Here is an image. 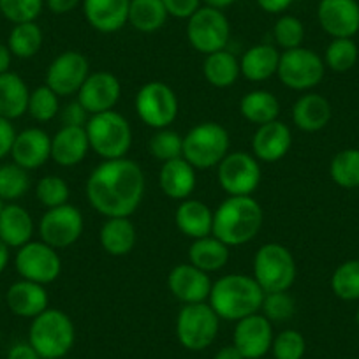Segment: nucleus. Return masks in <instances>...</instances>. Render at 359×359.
<instances>
[{"mask_svg": "<svg viewBox=\"0 0 359 359\" xmlns=\"http://www.w3.org/2000/svg\"><path fill=\"white\" fill-rule=\"evenodd\" d=\"M147 180L141 165L129 157L102 161L86 180L90 206L104 215L130 217L144 198Z\"/></svg>", "mask_w": 359, "mask_h": 359, "instance_id": "obj_1", "label": "nucleus"}, {"mask_svg": "<svg viewBox=\"0 0 359 359\" xmlns=\"http://www.w3.org/2000/svg\"><path fill=\"white\" fill-rule=\"evenodd\" d=\"M264 210L252 196H227L213 210L212 234L227 247L247 245L261 233Z\"/></svg>", "mask_w": 359, "mask_h": 359, "instance_id": "obj_2", "label": "nucleus"}, {"mask_svg": "<svg viewBox=\"0 0 359 359\" xmlns=\"http://www.w3.org/2000/svg\"><path fill=\"white\" fill-rule=\"evenodd\" d=\"M264 294L254 277L229 273L213 282L208 303L220 320L238 323L252 313L261 312Z\"/></svg>", "mask_w": 359, "mask_h": 359, "instance_id": "obj_3", "label": "nucleus"}, {"mask_svg": "<svg viewBox=\"0 0 359 359\" xmlns=\"http://www.w3.org/2000/svg\"><path fill=\"white\" fill-rule=\"evenodd\" d=\"M74 341V323L64 310L46 309L30 323L29 344L43 359H64Z\"/></svg>", "mask_w": 359, "mask_h": 359, "instance_id": "obj_4", "label": "nucleus"}, {"mask_svg": "<svg viewBox=\"0 0 359 359\" xmlns=\"http://www.w3.org/2000/svg\"><path fill=\"white\" fill-rule=\"evenodd\" d=\"M85 130L90 150H94L104 161L127 157L133 147V127L129 120L115 109L90 116Z\"/></svg>", "mask_w": 359, "mask_h": 359, "instance_id": "obj_5", "label": "nucleus"}, {"mask_svg": "<svg viewBox=\"0 0 359 359\" xmlns=\"http://www.w3.org/2000/svg\"><path fill=\"white\" fill-rule=\"evenodd\" d=\"M231 148V137L226 127L217 122H201L184 136L182 157L194 165L196 171L217 168Z\"/></svg>", "mask_w": 359, "mask_h": 359, "instance_id": "obj_6", "label": "nucleus"}, {"mask_svg": "<svg viewBox=\"0 0 359 359\" xmlns=\"http://www.w3.org/2000/svg\"><path fill=\"white\" fill-rule=\"evenodd\" d=\"M296 259L285 245L264 243L254 255V275L264 292H284L296 282Z\"/></svg>", "mask_w": 359, "mask_h": 359, "instance_id": "obj_7", "label": "nucleus"}, {"mask_svg": "<svg viewBox=\"0 0 359 359\" xmlns=\"http://www.w3.org/2000/svg\"><path fill=\"white\" fill-rule=\"evenodd\" d=\"M220 317L208 302L184 305L176 317V338L187 351L201 352L215 341Z\"/></svg>", "mask_w": 359, "mask_h": 359, "instance_id": "obj_8", "label": "nucleus"}, {"mask_svg": "<svg viewBox=\"0 0 359 359\" xmlns=\"http://www.w3.org/2000/svg\"><path fill=\"white\" fill-rule=\"evenodd\" d=\"M134 108L144 126L155 130L165 129L178 118V95L164 81H148L137 90Z\"/></svg>", "mask_w": 359, "mask_h": 359, "instance_id": "obj_9", "label": "nucleus"}, {"mask_svg": "<svg viewBox=\"0 0 359 359\" xmlns=\"http://www.w3.org/2000/svg\"><path fill=\"white\" fill-rule=\"evenodd\" d=\"M326 72V65L310 48H294V50L282 51L278 62L277 76L282 85L296 92H309L319 85Z\"/></svg>", "mask_w": 359, "mask_h": 359, "instance_id": "obj_10", "label": "nucleus"}, {"mask_svg": "<svg viewBox=\"0 0 359 359\" xmlns=\"http://www.w3.org/2000/svg\"><path fill=\"white\" fill-rule=\"evenodd\" d=\"M231 37V25L224 11L201 6L187 20V39L196 51L206 55L226 50Z\"/></svg>", "mask_w": 359, "mask_h": 359, "instance_id": "obj_11", "label": "nucleus"}, {"mask_svg": "<svg viewBox=\"0 0 359 359\" xmlns=\"http://www.w3.org/2000/svg\"><path fill=\"white\" fill-rule=\"evenodd\" d=\"M217 180L227 196H252L261 185V162L248 151H229L217 165Z\"/></svg>", "mask_w": 359, "mask_h": 359, "instance_id": "obj_12", "label": "nucleus"}, {"mask_svg": "<svg viewBox=\"0 0 359 359\" xmlns=\"http://www.w3.org/2000/svg\"><path fill=\"white\" fill-rule=\"evenodd\" d=\"M16 271L23 280L36 284H53L62 273V259L57 248L39 241H29L18 248L15 257Z\"/></svg>", "mask_w": 359, "mask_h": 359, "instance_id": "obj_13", "label": "nucleus"}, {"mask_svg": "<svg viewBox=\"0 0 359 359\" xmlns=\"http://www.w3.org/2000/svg\"><path fill=\"white\" fill-rule=\"evenodd\" d=\"M85 229V219L74 205H62L46 210L39 222V236L50 247H72L81 238Z\"/></svg>", "mask_w": 359, "mask_h": 359, "instance_id": "obj_14", "label": "nucleus"}, {"mask_svg": "<svg viewBox=\"0 0 359 359\" xmlns=\"http://www.w3.org/2000/svg\"><path fill=\"white\" fill-rule=\"evenodd\" d=\"M88 74V58L79 51L67 50L62 51L48 65L44 85L50 86L58 97H71V95H78Z\"/></svg>", "mask_w": 359, "mask_h": 359, "instance_id": "obj_15", "label": "nucleus"}, {"mask_svg": "<svg viewBox=\"0 0 359 359\" xmlns=\"http://www.w3.org/2000/svg\"><path fill=\"white\" fill-rule=\"evenodd\" d=\"M273 338V323H269L261 312L238 320L233 331V345L245 359L264 358L271 351Z\"/></svg>", "mask_w": 359, "mask_h": 359, "instance_id": "obj_16", "label": "nucleus"}, {"mask_svg": "<svg viewBox=\"0 0 359 359\" xmlns=\"http://www.w3.org/2000/svg\"><path fill=\"white\" fill-rule=\"evenodd\" d=\"M120 95H122L120 79L113 72L97 71L90 72L86 81L79 88L76 99L81 102L83 108L92 116L97 115V113L111 111L116 102L120 101Z\"/></svg>", "mask_w": 359, "mask_h": 359, "instance_id": "obj_17", "label": "nucleus"}, {"mask_svg": "<svg viewBox=\"0 0 359 359\" xmlns=\"http://www.w3.org/2000/svg\"><path fill=\"white\" fill-rule=\"evenodd\" d=\"M317 20L333 39H352L359 32L358 0H320Z\"/></svg>", "mask_w": 359, "mask_h": 359, "instance_id": "obj_18", "label": "nucleus"}, {"mask_svg": "<svg viewBox=\"0 0 359 359\" xmlns=\"http://www.w3.org/2000/svg\"><path fill=\"white\" fill-rule=\"evenodd\" d=\"M212 284L210 273L196 268L191 262L176 264L168 275L169 292L184 305L208 302Z\"/></svg>", "mask_w": 359, "mask_h": 359, "instance_id": "obj_19", "label": "nucleus"}, {"mask_svg": "<svg viewBox=\"0 0 359 359\" xmlns=\"http://www.w3.org/2000/svg\"><path fill=\"white\" fill-rule=\"evenodd\" d=\"M13 162L27 171L39 169L51 158V136L39 127L16 133L11 154Z\"/></svg>", "mask_w": 359, "mask_h": 359, "instance_id": "obj_20", "label": "nucleus"}, {"mask_svg": "<svg viewBox=\"0 0 359 359\" xmlns=\"http://www.w3.org/2000/svg\"><path fill=\"white\" fill-rule=\"evenodd\" d=\"M292 133L280 120L259 126L252 137V151L259 162H278L291 151Z\"/></svg>", "mask_w": 359, "mask_h": 359, "instance_id": "obj_21", "label": "nucleus"}, {"mask_svg": "<svg viewBox=\"0 0 359 359\" xmlns=\"http://www.w3.org/2000/svg\"><path fill=\"white\" fill-rule=\"evenodd\" d=\"M88 25L101 34H115L129 23L130 0H83Z\"/></svg>", "mask_w": 359, "mask_h": 359, "instance_id": "obj_22", "label": "nucleus"}, {"mask_svg": "<svg viewBox=\"0 0 359 359\" xmlns=\"http://www.w3.org/2000/svg\"><path fill=\"white\" fill-rule=\"evenodd\" d=\"M198 184L194 165L189 164L184 157L162 162L158 171V187L162 194L175 201H185L192 196Z\"/></svg>", "mask_w": 359, "mask_h": 359, "instance_id": "obj_23", "label": "nucleus"}, {"mask_svg": "<svg viewBox=\"0 0 359 359\" xmlns=\"http://www.w3.org/2000/svg\"><path fill=\"white\" fill-rule=\"evenodd\" d=\"M6 303L15 316L23 319H34L50 309V296L46 285L30 280H18L6 292Z\"/></svg>", "mask_w": 359, "mask_h": 359, "instance_id": "obj_24", "label": "nucleus"}, {"mask_svg": "<svg viewBox=\"0 0 359 359\" xmlns=\"http://www.w3.org/2000/svg\"><path fill=\"white\" fill-rule=\"evenodd\" d=\"M90 151L85 127H60L51 137V161L62 168L81 164Z\"/></svg>", "mask_w": 359, "mask_h": 359, "instance_id": "obj_25", "label": "nucleus"}, {"mask_svg": "<svg viewBox=\"0 0 359 359\" xmlns=\"http://www.w3.org/2000/svg\"><path fill=\"white\" fill-rule=\"evenodd\" d=\"M175 224L182 234L191 240L210 236L213 231V210L199 199L180 201L175 212Z\"/></svg>", "mask_w": 359, "mask_h": 359, "instance_id": "obj_26", "label": "nucleus"}, {"mask_svg": "<svg viewBox=\"0 0 359 359\" xmlns=\"http://www.w3.org/2000/svg\"><path fill=\"white\" fill-rule=\"evenodd\" d=\"M333 116V108L324 95L309 92L292 106V122L303 133H319Z\"/></svg>", "mask_w": 359, "mask_h": 359, "instance_id": "obj_27", "label": "nucleus"}, {"mask_svg": "<svg viewBox=\"0 0 359 359\" xmlns=\"http://www.w3.org/2000/svg\"><path fill=\"white\" fill-rule=\"evenodd\" d=\"M99 241L102 250L113 257H123L134 250L137 243V231L130 217H113L106 219L99 231Z\"/></svg>", "mask_w": 359, "mask_h": 359, "instance_id": "obj_28", "label": "nucleus"}, {"mask_svg": "<svg viewBox=\"0 0 359 359\" xmlns=\"http://www.w3.org/2000/svg\"><path fill=\"white\" fill-rule=\"evenodd\" d=\"M280 51L275 44H254L240 58V71L248 81L261 83L277 74Z\"/></svg>", "mask_w": 359, "mask_h": 359, "instance_id": "obj_29", "label": "nucleus"}, {"mask_svg": "<svg viewBox=\"0 0 359 359\" xmlns=\"http://www.w3.org/2000/svg\"><path fill=\"white\" fill-rule=\"evenodd\" d=\"M34 220L23 206L11 203L0 212V240L9 248H20L32 241Z\"/></svg>", "mask_w": 359, "mask_h": 359, "instance_id": "obj_30", "label": "nucleus"}, {"mask_svg": "<svg viewBox=\"0 0 359 359\" xmlns=\"http://www.w3.org/2000/svg\"><path fill=\"white\" fill-rule=\"evenodd\" d=\"M30 90L22 76L16 72L0 74V116L8 120H16L23 116L29 108Z\"/></svg>", "mask_w": 359, "mask_h": 359, "instance_id": "obj_31", "label": "nucleus"}, {"mask_svg": "<svg viewBox=\"0 0 359 359\" xmlns=\"http://www.w3.org/2000/svg\"><path fill=\"white\" fill-rule=\"evenodd\" d=\"M189 262L206 273L219 271L229 261V247L213 234L199 240H192L189 247Z\"/></svg>", "mask_w": 359, "mask_h": 359, "instance_id": "obj_32", "label": "nucleus"}, {"mask_svg": "<svg viewBox=\"0 0 359 359\" xmlns=\"http://www.w3.org/2000/svg\"><path fill=\"white\" fill-rule=\"evenodd\" d=\"M203 76L208 85L215 86V88H229L241 76L240 58L227 51V48L206 55L205 62H203Z\"/></svg>", "mask_w": 359, "mask_h": 359, "instance_id": "obj_33", "label": "nucleus"}, {"mask_svg": "<svg viewBox=\"0 0 359 359\" xmlns=\"http://www.w3.org/2000/svg\"><path fill=\"white\" fill-rule=\"evenodd\" d=\"M240 113L247 122L254 126H264V123L278 120L280 115V102L277 95L269 90H252L241 97Z\"/></svg>", "mask_w": 359, "mask_h": 359, "instance_id": "obj_34", "label": "nucleus"}, {"mask_svg": "<svg viewBox=\"0 0 359 359\" xmlns=\"http://www.w3.org/2000/svg\"><path fill=\"white\" fill-rule=\"evenodd\" d=\"M169 15L162 0H130L129 23L143 34H154L168 22Z\"/></svg>", "mask_w": 359, "mask_h": 359, "instance_id": "obj_35", "label": "nucleus"}, {"mask_svg": "<svg viewBox=\"0 0 359 359\" xmlns=\"http://www.w3.org/2000/svg\"><path fill=\"white\" fill-rule=\"evenodd\" d=\"M43 30L36 22L18 23L13 27L11 34L8 37V48L13 53V57H18L27 60L39 53L43 48Z\"/></svg>", "mask_w": 359, "mask_h": 359, "instance_id": "obj_36", "label": "nucleus"}, {"mask_svg": "<svg viewBox=\"0 0 359 359\" xmlns=\"http://www.w3.org/2000/svg\"><path fill=\"white\" fill-rule=\"evenodd\" d=\"M330 176L341 189L359 187V148L341 150L331 158Z\"/></svg>", "mask_w": 359, "mask_h": 359, "instance_id": "obj_37", "label": "nucleus"}, {"mask_svg": "<svg viewBox=\"0 0 359 359\" xmlns=\"http://www.w3.org/2000/svg\"><path fill=\"white\" fill-rule=\"evenodd\" d=\"M331 291L344 302L359 299V259H351L338 266L331 275Z\"/></svg>", "mask_w": 359, "mask_h": 359, "instance_id": "obj_38", "label": "nucleus"}, {"mask_svg": "<svg viewBox=\"0 0 359 359\" xmlns=\"http://www.w3.org/2000/svg\"><path fill=\"white\" fill-rule=\"evenodd\" d=\"M30 189L29 171L18 164L0 165V199L2 201H16L23 198Z\"/></svg>", "mask_w": 359, "mask_h": 359, "instance_id": "obj_39", "label": "nucleus"}, {"mask_svg": "<svg viewBox=\"0 0 359 359\" xmlns=\"http://www.w3.org/2000/svg\"><path fill=\"white\" fill-rule=\"evenodd\" d=\"M27 113H29L36 122H51V120L60 113V97L55 94L50 86H37V88H34L32 92H30Z\"/></svg>", "mask_w": 359, "mask_h": 359, "instance_id": "obj_40", "label": "nucleus"}, {"mask_svg": "<svg viewBox=\"0 0 359 359\" xmlns=\"http://www.w3.org/2000/svg\"><path fill=\"white\" fill-rule=\"evenodd\" d=\"M359 57L358 44L352 39H333L324 51V65L334 72H347Z\"/></svg>", "mask_w": 359, "mask_h": 359, "instance_id": "obj_41", "label": "nucleus"}, {"mask_svg": "<svg viewBox=\"0 0 359 359\" xmlns=\"http://www.w3.org/2000/svg\"><path fill=\"white\" fill-rule=\"evenodd\" d=\"M148 151L161 162L182 157L184 155V136L169 127L155 130V134L148 141Z\"/></svg>", "mask_w": 359, "mask_h": 359, "instance_id": "obj_42", "label": "nucleus"}, {"mask_svg": "<svg viewBox=\"0 0 359 359\" xmlns=\"http://www.w3.org/2000/svg\"><path fill=\"white\" fill-rule=\"evenodd\" d=\"M71 189L65 184V180L57 175H46L39 180L36 187V198L46 210L67 205Z\"/></svg>", "mask_w": 359, "mask_h": 359, "instance_id": "obj_43", "label": "nucleus"}, {"mask_svg": "<svg viewBox=\"0 0 359 359\" xmlns=\"http://www.w3.org/2000/svg\"><path fill=\"white\" fill-rule=\"evenodd\" d=\"M273 39L277 48L284 51L299 48L305 39V25L296 16L282 15L273 25Z\"/></svg>", "mask_w": 359, "mask_h": 359, "instance_id": "obj_44", "label": "nucleus"}, {"mask_svg": "<svg viewBox=\"0 0 359 359\" xmlns=\"http://www.w3.org/2000/svg\"><path fill=\"white\" fill-rule=\"evenodd\" d=\"M261 313L269 323H287L296 313V299L289 294V291L266 292Z\"/></svg>", "mask_w": 359, "mask_h": 359, "instance_id": "obj_45", "label": "nucleus"}, {"mask_svg": "<svg viewBox=\"0 0 359 359\" xmlns=\"http://www.w3.org/2000/svg\"><path fill=\"white\" fill-rule=\"evenodd\" d=\"M269 352L273 359H303L306 354V340L298 330H284L275 334Z\"/></svg>", "mask_w": 359, "mask_h": 359, "instance_id": "obj_46", "label": "nucleus"}, {"mask_svg": "<svg viewBox=\"0 0 359 359\" xmlns=\"http://www.w3.org/2000/svg\"><path fill=\"white\" fill-rule=\"evenodd\" d=\"M44 0H0V13L6 20L18 23L36 22L44 9Z\"/></svg>", "mask_w": 359, "mask_h": 359, "instance_id": "obj_47", "label": "nucleus"}, {"mask_svg": "<svg viewBox=\"0 0 359 359\" xmlns=\"http://www.w3.org/2000/svg\"><path fill=\"white\" fill-rule=\"evenodd\" d=\"M58 115H60L62 127H85L90 118V113L83 108L78 99L67 102L65 106H60Z\"/></svg>", "mask_w": 359, "mask_h": 359, "instance_id": "obj_48", "label": "nucleus"}, {"mask_svg": "<svg viewBox=\"0 0 359 359\" xmlns=\"http://www.w3.org/2000/svg\"><path fill=\"white\" fill-rule=\"evenodd\" d=\"M169 16L178 20H189L199 8L203 0H162Z\"/></svg>", "mask_w": 359, "mask_h": 359, "instance_id": "obj_49", "label": "nucleus"}, {"mask_svg": "<svg viewBox=\"0 0 359 359\" xmlns=\"http://www.w3.org/2000/svg\"><path fill=\"white\" fill-rule=\"evenodd\" d=\"M16 130L11 120L0 116V158H4L6 155L11 154L13 143H15Z\"/></svg>", "mask_w": 359, "mask_h": 359, "instance_id": "obj_50", "label": "nucleus"}, {"mask_svg": "<svg viewBox=\"0 0 359 359\" xmlns=\"http://www.w3.org/2000/svg\"><path fill=\"white\" fill-rule=\"evenodd\" d=\"M8 359H43L37 354L36 348L29 341H20L15 344L8 352Z\"/></svg>", "mask_w": 359, "mask_h": 359, "instance_id": "obj_51", "label": "nucleus"}, {"mask_svg": "<svg viewBox=\"0 0 359 359\" xmlns=\"http://www.w3.org/2000/svg\"><path fill=\"white\" fill-rule=\"evenodd\" d=\"M46 8L53 15H67L83 4V0H44Z\"/></svg>", "mask_w": 359, "mask_h": 359, "instance_id": "obj_52", "label": "nucleus"}, {"mask_svg": "<svg viewBox=\"0 0 359 359\" xmlns=\"http://www.w3.org/2000/svg\"><path fill=\"white\" fill-rule=\"evenodd\" d=\"M255 2L268 15H282L291 8L294 0H255Z\"/></svg>", "mask_w": 359, "mask_h": 359, "instance_id": "obj_53", "label": "nucleus"}, {"mask_svg": "<svg viewBox=\"0 0 359 359\" xmlns=\"http://www.w3.org/2000/svg\"><path fill=\"white\" fill-rule=\"evenodd\" d=\"M213 359H245V358L243 354H241V352L231 344V345H224L222 348H219L217 354L213 355Z\"/></svg>", "mask_w": 359, "mask_h": 359, "instance_id": "obj_54", "label": "nucleus"}, {"mask_svg": "<svg viewBox=\"0 0 359 359\" xmlns=\"http://www.w3.org/2000/svg\"><path fill=\"white\" fill-rule=\"evenodd\" d=\"M11 58L13 53L9 51L8 44L0 43V74H4V72L9 71V67H11Z\"/></svg>", "mask_w": 359, "mask_h": 359, "instance_id": "obj_55", "label": "nucleus"}, {"mask_svg": "<svg viewBox=\"0 0 359 359\" xmlns=\"http://www.w3.org/2000/svg\"><path fill=\"white\" fill-rule=\"evenodd\" d=\"M9 264V247L0 240V273L8 268Z\"/></svg>", "mask_w": 359, "mask_h": 359, "instance_id": "obj_56", "label": "nucleus"}, {"mask_svg": "<svg viewBox=\"0 0 359 359\" xmlns=\"http://www.w3.org/2000/svg\"><path fill=\"white\" fill-rule=\"evenodd\" d=\"M236 0H203V4L205 6H210V8H215V9H220V11H224L226 8H229V6H233Z\"/></svg>", "mask_w": 359, "mask_h": 359, "instance_id": "obj_57", "label": "nucleus"}, {"mask_svg": "<svg viewBox=\"0 0 359 359\" xmlns=\"http://www.w3.org/2000/svg\"><path fill=\"white\" fill-rule=\"evenodd\" d=\"M355 324L359 326V306H358V310H355Z\"/></svg>", "mask_w": 359, "mask_h": 359, "instance_id": "obj_58", "label": "nucleus"}, {"mask_svg": "<svg viewBox=\"0 0 359 359\" xmlns=\"http://www.w3.org/2000/svg\"><path fill=\"white\" fill-rule=\"evenodd\" d=\"M2 208H4V201L0 199V212H2Z\"/></svg>", "mask_w": 359, "mask_h": 359, "instance_id": "obj_59", "label": "nucleus"}, {"mask_svg": "<svg viewBox=\"0 0 359 359\" xmlns=\"http://www.w3.org/2000/svg\"><path fill=\"white\" fill-rule=\"evenodd\" d=\"M0 305H2V292H0Z\"/></svg>", "mask_w": 359, "mask_h": 359, "instance_id": "obj_60", "label": "nucleus"}, {"mask_svg": "<svg viewBox=\"0 0 359 359\" xmlns=\"http://www.w3.org/2000/svg\"><path fill=\"white\" fill-rule=\"evenodd\" d=\"M0 340H2V331H0Z\"/></svg>", "mask_w": 359, "mask_h": 359, "instance_id": "obj_61", "label": "nucleus"}, {"mask_svg": "<svg viewBox=\"0 0 359 359\" xmlns=\"http://www.w3.org/2000/svg\"><path fill=\"white\" fill-rule=\"evenodd\" d=\"M262 359H264V358H262Z\"/></svg>", "mask_w": 359, "mask_h": 359, "instance_id": "obj_62", "label": "nucleus"}]
</instances>
